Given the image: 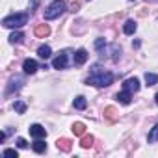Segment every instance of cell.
Wrapping results in <instances>:
<instances>
[{"instance_id": "cell-8", "label": "cell", "mask_w": 158, "mask_h": 158, "mask_svg": "<svg viewBox=\"0 0 158 158\" xmlns=\"http://www.w3.org/2000/svg\"><path fill=\"white\" fill-rule=\"evenodd\" d=\"M123 89H127V91H130V93H132V91L136 93V91L139 89V80H138L136 76H134V78H127V80L123 82Z\"/></svg>"}, {"instance_id": "cell-11", "label": "cell", "mask_w": 158, "mask_h": 158, "mask_svg": "<svg viewBox=\"0 0 158 158\" xmlns=\"http://www.w3.org/2000/svg\"><path fill=\"white\" fill-rule=\"evenodd\" d=\"M37 56L43 58V60H48V58L52 56V48H50L48 45H41V47L37 48Z\"/></svg>"}, {"instance_id": "cell-26", "label": "cell", "mask_w": 158, "mask_h": 158, "mask_svg": "<svg viewBox=\"0 0 158 158\" xmlns=\"http://www.w3.org/2000/svg\"><path fill=\"white\" fill-rule=\"evenodd\" d=\"M17 147H19V149H26V147H28V141H26L24 138H17Z\"/></svg>"}, {"instance_id": "cell-21", "label": "cell", "mask_w": 158, "mask_h": 158, "mask_svg": "<svg viewBox=\"0 0 158 158\" xmlns=\"http://www.w3.org/2000/svg\"><path fill=\"white\" fill-rule=\"evenodd\" d=\"M147 139H149V143H154V141H158V123H156V125L151 128V132H149Z\"/></svg>"}, {"instance_id": "cell-4", "label": "cell", "mask_w": 158, "mask_h": 158, "mask_svg": "<svg viewBox=\"0 0 158 158\" xmlns=\"http://www.w3.org/2000/svg\"><path fill=\"white\" fill-rule=\"evenodd\" d=\"M67 65H69V50H61V52L52 60V67L60 71V69H65Z\"/></svg>"}, {"instance_id": "cell-24", "label": "cell", "mask_w": 158, "mask_h": 158, "mask_svg": "<svg viewBox=\"0 0 158 158\" xmlns=\"http://www.w3.org/2000/svg\"><path fill=\"white\" fill-rule=\"evenodd\" d=\"M95 48H97L101 54H104V48H106V41H104L102 37H99V39L95 41Z\"/></svg>"}, {"instance_id": "cell-25", "label": "cell", "mask_w": 158, "mask_h": 158, "mask_svg": "<svg viewBox=\"0 0 158 158\" xmlns=\"http://www.w3.org/2000/svg\"><path fill=\"white\" fill-rule=\"evenodd\" d=\"M112 60L114 61H119V58H121V47H117V45H112Z\"/></svg>"}, {"instance_id": "cell-7", "label": "cell", "mask_w": 158, "mask_h": 158, "mask_svg": "<svg viewBox=\"0 0 158 158\" xmlns=\"http://www.w3.org/2000/svg\"><path fill=\"white\" fill-rule=\"evenodd\" d=\"M73 61H74V65H84L88 61V50L86 48H78L74 52V56H73Z\"/></svg>"}, {"instance_id": "cell-15", "label": "cell", "mask_w": 158, "mask_h": 158, "mask_svg": "<svg viewBox=\"0 0 158 158\" xmlns=\"http://www.w3.org/2000/svg\"><path fill=\"white\" fill-rule=\"evenodd\" d=\"M136 28H138V26H136V21L128 19V21L125 23V26H123V32H125L127 35H132V34L136 32Z\"/></svg>"}, {"instance_id": "cell-27", "label": "cell", "mask_w": 158, "mask_h": 158, "mask_svg": "<svg viewBox=\"0 0 158 158\" xmlns=\"http://www.w3.org/2000/svg\"><path fill=\"white\" fill-rule=\"evenodd\" d=\"M2 154H4V156H15V158H17V151H15V149H4Z\"/></svg>"}, {"instance_id": "cell-5", "label": "cell", "mask_w": 158, "mask_h": 158, "mask_svg": "<svg viewBox=\"0 0 158 158\" xmlns=\"http://www.w3.org/2000/svg\"><path fill=\"white\" fill-rule=\"evenodd\" d=\"M23 78L21 76H13L11 80H10V84H8V88H6V95H11L13 91H19L21 88H23Z\"/></svg>"}, {"instance_id": "cell-10", "label": "cell", "mask_w": 158, "mask_h": 158, "mask_svg": "<svg viewBox=\"0 0 158 158\" xmlns=\"http://www.w3.org/2000/svg\"><path fill=\"white\" fill-rule=\"evenodd\" d=\"M121 104H130L132 102V93L130 91H127V89H123L121 93H117V97H115Z\"/></svg>"}, {"instance_id": "cell-13", "label": "cell", "mask_w": 158, "mask_h": 158, "mask_svg": "<svg viewBox=\"0 0 158 158\" xmlns=\"http://www.w3.org/2000/svg\"><path fill=\"white\" fill-rule=\"evenodd\" d=\"M32 149H34L37 154H41V152H45V151H47V143L43 141V138H37V139L32 143Z\"/></svg>"}, {"instance_id": "cell-29", "label": "cell", "mask_w": 158, "mask_h": 158, "mask_svg": "<svg viewBox=\"0 0 158 158\" xmlns=\"http://www.w3.org/2000/svg\"><path fill=\"white\" fill-rule=\"evenodd\" d=\"M154 101H156V104H158V93H156V97H154Z\"/></svg>"}, {"instance_id": "cell-23", "label": "cell", "mask_w": 158, "mask_h": 158, "mask_svg": "<svg viewBox=\"0 0 158 158\" xmlns=\"http://www.w3.org/2000/svg\"><path fill=\"white\" fill-rule=\"evenodd\" d=\"M13 110L19 112V114H24V112H26V104H24L23 101H15V102H13Z\"/></svg>"}, {"instance_id": "cell-1", "label": "cell", "mask_w": 158, "mask_h": 158, "mask_svg": "<svg viewBox=\"0 0 158 158\" xmlns=\"http://www.w3.org/2000/svg\"><path fill=\"white\" fill-rule=\"evenodd\" d=\"M112 82H114V74H112L110 71H104L99 63H95V65L91 67V73H89V76L86 78V84L95 86V88H106V86H110Z\"/></svg>"}, {"instance_id": "cell-18", "label": "cell", "mask_w": 158, "mask_h": 158, "mask_svg": "<svg viewBox=\"0 0 158 158\" xmlns=\"http://www.w3.org/2000/svg\"><path fill=\"white\" fill-rule=\"evenodd\" d=\"M73 132H74V136H84V134H86V125L80 123V121L74 123V125H73Z\"/></svg>"}, {"instance_id": "cell-17", "label": "cell", "mask_w": 158, "mask_h": 158, "mask_svg": "<svg viewBox=\"0 0 158 158\" xmlns=\"http://www.w3.org/2000/svg\"><path fill=\"white\" fill-rule=\"evenodd\" d=\"M104 117H106L108 121H115V119H117V110H115L114 106L104 108Z\"/></svg>"}, {"instance_id": "cell-28", "label": "cell", "mask_w": 158, "mask_h": 158, "mask_svg": "<svg viewBox=\"0 0 158 158\" xmlns=\"http://www.w3.org/2000/svg\"><path fill=\"white\" fill-rule=\"evenodd\" d=\"M39 6V0H30V6H28V10L30 11H35V8Z\"/></svg>"}, {"instance_id": "cell-3", "label": "cell", "mask_w": 158, "mask_h": 158, "mask_svg": "<svg viewBox=\"0 0 158 158\" xmlns=\"http://www.w3.org/2000/svg\"><path fill=\"white\" fill-rule=\"evenodd\" d=\"M65 10H67V6H65L63 0H52V2L48 4V8L45 10V21H54V19H58Z\"/></svg>"}, {"instance_id": "cell-2", "label": "cell", "mask_w": 158, "mask_h": 158, "mask_svg": "<svg viewBox=\"0 0 158 158\" xmlns=\"http://www.w3.org/2000/svg\"><path fill=\"white\" fill-rule=\"evenodd\" d=\"M28 19H30L28 13H13V15L2 19V26L4 28H21L28 23Z\"/></svg>"}, {"instance_id": "cell-22", "label": "cell", "mask_w": 158, "mask_h": 158, "mask_svg": "<svg viewBox=\"0 0 158 158\" xmlns=\"http://www.w3.org/2000/svg\"><path fill=\"white\" fill-rule=\"evenodd\" d=\"M23 39H24V34H23V32H19V30H17V32H13V34L10 35V43H13V45H15V43H21Z\"/></svg>"}, {"instance_id": "cell-19", "label": "cell", "mask_w": 158, "mask_h": 158, "mask_svg": "<svg viewBox=\"0 0 158 158\" xmlns=\"http://www.w3.org/2000/svg\"><path fill=\"white\" fill-rule=\"evenodd\" d=\"M80 145H82L84 149H89V147L93 145V136H91V134H84L82 139H80Z\"/></svg>"}, {"instance_id": "cell-14", "label": "cell", "mask_w": 158, "mask_h": 158, "mask_svg": "<svg viewBox=\"0 0 158 158\" xmlns=\"http://www.w3.org/2000/svg\"><path fill=\"white\" fill-rule=\"evenodd\" d=\"M34 34H35L37 37H47V35L50 34V28H48L47 24H37L35 30H34Z\"/></svg>"}, {"instance_id": "cell-20", "label": "cell", "mask_w": 158, "mask_h": 158, "mask_svg": "<svg viewBox=\"0 0 158 158\" xmlns=\"http://www.w3.org/2000/svg\"><path fill=\"white\" fill-rule=\"evenodd\" d=\"M145 82H147V86L158 84V74H154V73H145Z\"/></svg>"}, {"instance_id": "cell-12", "label": "cell", "mask_w": 158, "mask_h": 158, "mask_svg": "<svg viewBox=\"0 0 158 158\" xmlns=\"http://www.w3.org/2000/svg\"><path fill=\"white\" fill-rule=\"evenodd\" d=\"M56 147H58L60 151H63V152H69V151H71V139H67V138H60V139L56 141Z\"/></svg>"}, {"instance_id": "cell-9", "label": "cell", "mask_w": 158, "mask_h": 158, "mask_svg": "<svg viewBox=\"0 0 158 158\" xmlns=\"http://www.w3.org/2000/svg\"><path fill=\"white\" fill-rule=\"evenodd\" d=\"M30 136L35 138V139H37V138H47V130H45V127H41V125L35 123V125L30 127Z\"/></svg>"}, {"instance_id": "cell-16", "label": "cell", "mask_w": 158, "mask_h": 158, "mask_svg": "<svg viewBox=\"0 0 158 158\" xmlns=\"http://www.w3.org/2000/svg\"><path fill=\"white\" fill-rule=\"evenodd\" d=\"M73 106H74V110H86V106H88V101H86V99L80 95V97H76V99H74Z\"/></svg>"}, {"instance_id": "cell-6", "label": "cell", "mask_w": 158, "mask_h": 158, "mask_svg": "<svg viewBox=\"0 0 158 158\" xmlns=\"http://www.w3.org/2000/svg\"><path fill=\"white\" fill-rule=\"evenodd\" d=\"M23 69H24V73H26V74H35V73H37V69H39V63H37L35 60L28 58V60H24Z\"/></svg>"}]
</instances>
